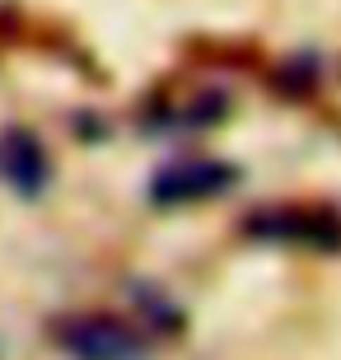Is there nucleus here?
<instances>
[{
  "instance_id": "obj_1",
  "label": "nucleus",
  "mask_w": 341,
  "mask_h": 360,
  "mask_svg": "<svg viewBox=\"0 0 341 360\" xmlns=\"http://www.w3.org/2000/svg\"><path fill=\"white\" fill-rule=\"evenodd\" d=\"M56 342H61V351L70 360H145L150 356V342L136 328H127L122 319H108V314H84V319L61 323Z\"/></svg>"
},
{
  "instance_id": "obj_2",
  "label": "nucleus",
  "mask_w": 341,
  "mask_h": 360,
  "mask_svg": "<svg viewBox=\"0 0 341 360\" xmlns=\"http://www.w3.org/2000/svg\"><path fill=\"white\" fill-rule=\"evenodd\" d=\"M238 183V169L220 160H197V155H187V160H173L164 164L155 178H150V201L159 206H187V201H210L229 192Z\"/></svg>"
},
{
  "instance_id": "obj_3",
  "label": "nucleus",
  "mask_w": 341,
  "mask_h": 360,
  "mask_svg": "<svg viewBox=\"0 0 341 360\" xmlns=\"http://www.w3.org/2000/svg\"><path fill=\"white\" fill-rule=\"evenodd\" d=\"M248 229L271 243H314V248H337L341 243V220L323 211H262L248 220Z\"/></svg>"
},
{
  "instance_id": "obj_4",
  "label": "nucleus",
  "mask_w": 341,
  "mask_h": 360,
  "mask_svg": "<svg viewBox=\"0 0 341 360\" xmlns=\"http://www.w3.org/2000/svg\"><path fill=\"white\" fill-rule=\"evenodd\" d=\"M47 178H52V164H47L42 141L19 131V127H10V131L0 136V183L14 187L19 197H42Z\"/></svg>"
}]
</instances>
